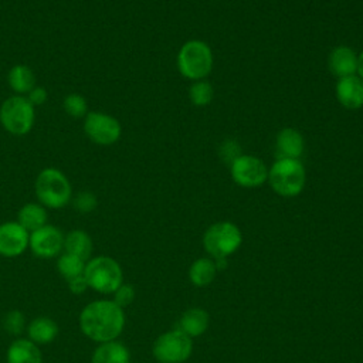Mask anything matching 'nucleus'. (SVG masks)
Returning a JSON list of instances; mask_svg holds the SVG:
<instances>
[{
    "instance_id": "26",
    "label": "nucleus",
    "mask_w": 363,
    "mask_h": 363,
    "mask_svg": "<svg viewBox=\"0 0 363 363\" xmlns=\"http://www.w3.org/2000/svg\"><path fill=\"white\" fill-rule=\"evenodd\" d=\"M64 111L72 118H82L88 113L86 99L81 94H68L62 102Z\"/></svg>"
},
{
    "instance_id": "7",
    "label": "nucleus",
    "mask_w": 363,
    "mask_h": 363,
    "mask_svg": "<svg viewBox=\"0 0 363 363\" xmlns=\"http://www.w3.org/2000/svg\"><path fill=\"white\" fill-rule=\"evenodd\" d=\"M242 242L240 228L230 221H218L210 225L203 237L206 251L216 259L227 258L235 252Z\"/></svg>"
},
{
    "instance_id": "28",
    "label": "nucleus",
    "mask_w": 363,
    "mask_h": 363,
    "mask_svg": "<svg viewBox=\"0 0 363 363\" xmlns=\"http://www.w3.org/2000/svg\"><path fill=\"white\" fill-rule=\"evenodd\" d=\"M72 204H74V208L79 213H91L96 208L98 201H96V196L94 193L81 191L75 196Z\"/></svg>"
},
{
    "instance_id": "6",
    "label": "nucleus",
    "mask_w": 363,
    "mask_h": 363,
    "mask_svg": "<svg viewBox=\"0 0 363 363\" xmlns=\"http://www.w3.org/2000/svg\"><path fill=\"white\" fill-rule=\"evenodd\" d=\"M35 121L34 105L23 95L7 98L0 108V123L3 128L16 136L27 135Z\"/></svg>"
},
{
    "instance_id": "15",
    "label": "nucleus",
    "mask_w": 363,
    "mask_h": 363,
    "mask_svg": "<svg viewBox=\"0 0 363 363\" xmlns=\"http://www.w3.org/2000/svg\"><path fill=\"white\" fill-rule=\"evenodd\" d=\"M6 363H43V354L38 345L30 339L17 337L7 347Z\"/></svg>"
},
{
    "instance_id": "19",
    "label": "nucleus",
    "mask_w": 363,
    "mask_h": 363,
    "mask_svg": "<svg viewBox=\"0 0 363 363\" xmlns=\"http://www.w3.org/2000/svg\"><path fill=\"white\" fill-rule=\"evenodd\" d=\"M92 238L84 230H72L64 235V251L75 255L82 261H88L92 254Z\"/></svg>"
},
{
    "instance_id": "8",
    "label": "nucleus",
    "mask_w": 363,
    "mask_h": 363,
    "mask_svg": "<svg viewBox=\"0 0 363 363\" xmlns=\"http://www.w3.org/2000/svg\"><path fill=\"white\" fill-rule=\"evenodd\" d=\"M191 339L179 329L160 335L153 343V356L160 363H183L191 354Z\"/></svg>"
},
{
    "instance_id": "11",
    "label": "nucleus",
    "mask_w": 363,
    "mask_h": 363,
    "mask_svg": "<svg viewBox=\"0 0 363 363\" xmlns=\"http://www.w3.org/2000/svg\"><path fill=\"white\" fill-rule=\"evenodd\" d=\"M28 247L38 258H54L64 248V234L55 225L45 224L30 233Z\"/></svg>"
},
{
    "instance_id": "16",
    "label": "nucleus",
    "mask_w": 363,
    "mask_h": 363,
    "mask_svg": "<svg viewBox=\"0 0 363 363\" xmlns=\"http://www.w3.org/2000/svg\"><path fill=\"white\" fill-rule=\"evenodd\" d=\"M305 147L303 136L292 128H284L277 135V157L298 159Z\"/></svg>"
},
{
    "instance_id": "5",
    "label": "nucleus",
    "mask_w": 363,
    "mask_h": 363,
    "mask_svg": "<svg viewBox=\"0 0 363 363\" xmlns=\"http://www.w3.org/2000/svg\"><path fill=\"white\" fill-rule=\"evenodd\" d=\"M177 68L189 79L200 81L206 78L213 68V52L201 40L184 43L177 54Z\"/></svg>"
},
{
    "instance_id": "4",
    "label": "nucleus",
    "mask_w": 363,
    "mask_h": 363,
    "mask_svg": "<svg viewBox=\"0 0 363 363\" xmlns=\"http://www.w3.org/2000/svg\"><path fill=\"white\" fill-rule=\"evenodd\" d=\"M305 180V169L298 159H277L268 172L272 190L284 197L298 196L303 190Z\"/></svg>"
},
{
    "instance_id": "23",
    "label": "nucleus",
    "mask_w": 363,
    "mask_h": 363,
    "mask_svg": "<svg viewBox=\"0 0 363 363\" xmlns=\"http://www.w3.org/2000/svg\"><path fill=\"white\" fill-rule=\"evenodd\" d=\"M216 272H217V268H216L214 261H211L208 258H200L191 264L189 277H190V281L193 285L207 286L208 284L213 282Z\"/></svg>"
},
{
    "instance_id": "12",
    "label": "nucleus",
    "mask_w": 363,
    "mask_h": 363,
    "mask_svg": "<svg viewBox=\"0 0 363 363\" xmlns=\"http://www.w3.org/2000/svg\"><path fill=\"white\" fill-rule=\"evenodd\" d=\"M30 233L17 221L0 224V255L13 258L21 255L28 248Z\"/></svg>"
},
{
    "instance_id": "1",
    "label": "nucleus",
    "mask_w": 363,
    "mask_h": 363,
    "mask_svg": "<svg viewBox=\"0 0 363 363\" xmlns=\"http://www.w3.org/2000/svg\"><path fill=\"white\" fill-rule=\"evenodd\" d=\"M81 332L96 343L115 340L125 328V312L112 299L86 303L78 318Z\"/></svg>"
},
{
    "instance_id": "22",
    "label": "nucleus",
    "mask_w": 363,
    "mask_h": 363,
    "mask_svg": "<svg viewBox=\"0 0 363 363\" xmlns=\"http://www.w3.org/2000/svg\"><path fill=\"white\" fill-rule=\"evenodd\" d=\"M7 82L16 94L23 95L28 94L35 86V75L30 67L17 64L9 71Z\"/></svg>"
},
{
    "instance_id": "10",
    "label": "nucleus",
    "mask_w": 363,
    "mask_h": 363,
    "mask_svg": "<svg viewBox=\"0 0 363 363\" xmlns=\"http://www.w3.org/2000/svg\"><path fill=\"white\" fill-rule=\"evenodd\" d=\"M231 177L241 187H258L268 180V170L259 157L240 155L231 163Z\"/></svg>"
},
{
    "instance_id": "30",
    "label": "nucleus",
    "mask_w": 363,
    "mask_h": 363,
    "mask_svg": "<svg viewBox=\"0 0 363 363\" xmlns=\"http://www.w3.org/2000/svg\"><path fill=\"white\" fill-rule=\"evenodd\" d=\"M238 153H240V147L234 140H228L221 146V156L225 160H230L231 163L240 156Z\"/></svg>"
},
{
    "instance_id": "17",
    "label": "nucleus",
    "mask_w": 363,
    "mask_h": 363,
    "mask_svg": "<svg viewBox=\"0 0 363 363\" xmlns=\"http://www.w3.org/2000/svg\"><path fill=\"white\" fill-rule=\"evenodd\" d=\"M58 323L50 316H37L27 326V339L35 345H48L58 336Z\"/></svg>"
},
{
    "instance_id": "32",
    "label": "nucleus",
    "mask_w": 363,
    "mask_h": 363,
    "mask_svg": "<svg viewBox=\"0 0 363 363\" xmlns=\"http://www.w3.org/2000/svg\"><path fill=\"white\" fill-rule=\"evenodd\" d=\"M67 284H68V289L74 295H81V294H84L88 289V284H86L84 275L77 277V278H74L71 281H67Z\"/></svg>"
},
{
    "instance_id": "31",
    "label": "nucleus",
    "mask_w": 363,
    "mask_h": 363,
    "mask_svg": "<svg viewBox=\"0 0 363 363\" xmlns=\"http://www.w3.org/2000/svg\"><path fill=\"white\" fill-rule=\"evenodd\" d=\"M27 99L35 106V105H43L47 101V91L43 86H34L30 92Z\"/></svg>"
},
{
    "instance_id": "13",
    "label": "nucleus",
    "mask_w": 363,
    "mask_h": 363,
    "mask_svg": "<svg viewBox=\"0 0 363 363\" xmlns=\"http://www.w3.org/2000/svg\"><path fill=\"white\" fill-rule=\"evenodd\" d=\"M336 98L346 109L363 106V79L357 75L339 78L336 84Z\"/></svg>"
},
{
    "instance_id": "33",
    "label": "nucleus",
    "mask_w": 363,
    "mask_h": 363,
    "mask_svg": "<svg viewBox=\"0 0 363 363\" xmlns=\"http://www.w3.org/2000/svg\"><path fill=\"white\" fill-rule=\"evenodd\" d=\"M357 74L363 79V51L357 55Z\"/></svg>"
},
{
    "instance_id": "9",
    "label": "nucleus",
    "mask_w": 363,
    "mask_h": 363,
    "mask_svg": "<svg viewBox=\"0 0 363 363\" xmlns=\"http://www.w3.org/2000/svg\"><path fill=\"white\" fill-rule=\"evenodd\" d=\"M84 132L88 139L101 146H109L122 135L121 123L112 115L104 112H88L84 119Z\"/></svg>"
},
{
    "instance_id": "21",
    "label": "nucleus",
    "mask_w": 363,
    "mask_h": 363,
    "mask_svg": "<svg viewBox=\"0 0 363 363\" xmlns=\"http://www.w3.org/2000/svg\"><path fill=\"white\" fill-rule=\"evenodd\" d=\"M17 223L33 233L47 224V210L40 203H27L18 210Z\"/></svg>"
},
{
    "instance_id": "25",
    "label": "nucleus",
    "mask_w": 363,
    "mask_h": 363,
    "mask_svg": "<svg viewBox=\"0 0 363 363\" xmlns=\"http://www.w3.org/2000/svg\"><path fill=\"white\" fill-rule=\"evenodd\" d=\"M213 95H214L213 86H211V84H208L206 81H197L189 89L190 101L196 106H206V105H208L211 102V99H213Z\"/></svg>"
},
{
    "instance_id": "29",
    "label": "nucleus",
    "mask_w": 363,
    "mask_h": 363,
    "mask_svg": "<svg viewBox=\"0 0 363 363\" xmlns=\"http://www.w3.org/2000/svg\"><path fill=\"white\" fill-rule=\"evenodd\" d=\"M135 299V289L129 284H121L119 288L113 292V302L122 309L129 306Z\"/></svg>"
},
{
    "instance_id": "18",
    "label": "nucleus",
    "mask_w": 363,
    "mask_h": 363,
    "mask_svg": "<svg viewBox=\"0 0 363 363\" xmlns=\"http://www.w3.org/2000/svg\"><path fill=\"white\" fill-rule=\"evenodd\" d=\"M130 354L128 347L116 340L98 343L91 356V363H129Z\"/></svg>"
},
{
    "instance_id": "14",
    "label": "nucleus",
    "mask_w": 363,
    "mask_h": 363,
    "mask_svg": "<svg viewBox=\"0 0 363 363\" xmlns=\"http://www.w3.org/2000/svg\"><path fill=\"white\" fill-rule=\"evenodd\" d=\"M328 65L335 77H350L357 72V55L350 47L339 45L330 51Z\"/></svg>"
},
{
    "instance_id": "27",
    "label": "nucleus",
    "mask_w": 363,
    "mask_h": 363,
    "mask_svg": "<svg viewBox=\"0 0 363 363\" xmlns=\"http://www.w3.org/2000/svg\"><path fill=\"white\" fill-rule=\"evenodd\" d=\"M3 328H4L6 333H9L11 336L21 335L24 328H26L24 313L21 311H18V309L9 311L4 315V318H3Z\"/></svg>"
},
{
    "instance_id": "2",
    "label": "nucleus",
    "mask_w": 363,
    "mask_h": 363,
    "mask_svg": "<svg viewBox=\"0 0 363 363\" xmlns=\"http://www.w3.org/2000/svg\"><path fill=\"white\" fill-rule=\"evenodd\" d=\"M34 190L40 204L47 208H62L72 196L68 177L55 167H45L38 173Z\"/></svg>"
},
{
    "instance_id": "24",
    "label": "nucleus",
    "mask_w": 363,
    "mask_h": 363,
    "mask_svg": "<svg viewBox=\"0 0 363 363\" xmlns=\"http://www.w3.org/2000/svg\"><path fill=\"white\" fill-rule=\"evenodd\" d=\"M57 269L60 272V275L65 279V281H71L77 277L84 275V269H85V261H82L81 258L67 254L64 252L58 259H57Z\"/></svg>"
},
{
    "instance_id": "20",
    "label": "nucleus",
    "mask_w": 363,
    "mask_h": 363,
    "mask_svg": "<svg viewBox=\"0 0 363 363\" xmlns=\"http://www.w3.org/2000/svg\"><path fill=\"white\" fill-rule=\"evenodd\" d=\"M208 322H210V316L204 309L191 308L182 315L177 329L186 333L189 337L200 336L207 330Z\"/></svg>"
},
{
    "instance_id": "3",
    "label": "nucleus",
    "mask_w": 363,
    "mask_h": 363,
    "mask_svg": "<svg viewBox=\"0 0 363 363\" xmlns=\"http://www.w3.org/2000/svg\"><path fill=\"white\" fill-rule=\"evenodd\" d=\"M84 278L88 288L99 294H113L123 284V272L119 262L108 255H98L85 262Z\"/></svg>"
}]
</instances>
